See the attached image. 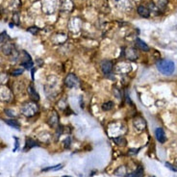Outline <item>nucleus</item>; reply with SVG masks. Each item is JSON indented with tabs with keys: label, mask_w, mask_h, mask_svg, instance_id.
Here are the masks:
<instances>
[{
	"label": "nucleus",
	"mask_w": 177,
	"mask_h": 177,
	"mask_svg": "<svg viewBox=\"0 0 177 177\" xmlns=\"http://www.w3.org/2000/svg\"><path fill=\"white\" fill-rule=\"evenodd\" d=\"M115 143L117 145H120V146H124L126 145V140L123 138V137H117V138H114L113 139Z\"/></svg>",
	"instance_id": "obj_19"
},
{
	"label": "nucleus",
	"mask_w": 177,
	"mask_h": 177,
	"mask_svg": "<svg viewBox=\"0 0 177 177\" xmlns=\"http://www.w3.org/2000/svg\"><path fill=\"white\" fill-rule=\"evenodd\" d=\"M23 66H24L25 68H27V69H30L32 66H33V62L31 61V60H29V61H26V62H23L22 64H21Z\"/></svg>",
	"instance_id": "obj_23"
},
{
	"label": "nucleus",
	"mask_w": 177,
	"mask_h": 177,
	"mask_svg": "<svg viewBox=\"0 0 177 177\" xmlns=\"http://www.w3.org/2000/svg\"><path fill=\"white\" fill-rule=\"evenodd\" d=\"M100 67H101V71L104 74H110L113 69V62L110 60H104L101 62Z\"/></svg>",
	"instance_id": "obj_7"
},
{
	"label": "nucleus",
	"mask_w": 177,
	"mask_h": 177,
	"mask_svg": "<svg viewBox=\"0 0 177 177\" xmlns=\"http://www.w3.org/2000/svg\"><path fill=\"white\" fill-rule=\"evenodd\" d=\"M64 177H68V176H64Z\"/></svg>",
	"instance_id": "obj_32"
},
{
	"label": "nucleus",
	"mask_w": 177,
	"mask_h": 177,
	"mask_svg": "<svg viewBox=\"0 0 177 177\" xmlns=\"http://www.w3.org/2000/svg\"><path fill=\"white\" fill-rule=\"evenodd\" d=\"M157 68L164 75H171L175 70V65L170 60H160L157 63Z\"/></svg>",
	"instance_id": "obj_1"
},
{
	"label": "nucleus",
	"mask_w": 177,
	"mask_h": 177,
	"mask_svg": "<svg viewBox=\"0 0 177 177\" xmlns=\"http://www.w3.org/2000/svg\"><path fill=\"white\" fill-rule=\"evenodd\" d=\"M137 12H138V14L141 17H150V12L149 10L145 7V6H139L138 9H137Z\"/></svg>",
	"instance_id": "obj_10"
},
{
	"label": "nucleus",
	"mask_w": 177,
	"mask_h": 177,
	"mask_svg": "<svg viewBox=\"0 0 177 177\" xmlns=\"http://www.w3.org/2000/svg\"><path fill=\"white\" fill-rule=\"evenodd\" d=\"M48 123L51 127L53 128H56L58 126V123H59V116L57 115L56 112H53L52 115L50 116L49 117V120H48Z\"/></svg>",
	"instance_id": "obj_11"
},
{
	"label": "nucleus",
	"mask_w": 177,
	"mask_h": 177,
	"mask_svg": "<svg viewBox=\"0 0 177 177\" xmlns=\"http://www.w3.org/2000/svg\"><path fill=\"white\" fill-rule=\"evenodd\" d=\"M125 56L127 59H130V60L134 61L138 59V53L136 51V49L134 48H127L125 50Z\"/></svg>",
	"instance_id": "obj_9"
},
{
	"label": "nucleus",
	"mask_w": 177,
	"mask_h": 177,
	"mask_svg": "<svg viewBox=\"0 0 177 177\" xmlns=\"http://www.w3.org/2000/svg\"><path fill=\"white\" fill-rule=\"evenodd\" d=\"M8 80V76L4 73H0V84H4L5 82Z\"/></svg>",
	"instance_id": "obj_26"
},
{
	"label": "nucleus",
	"mask_w": 177,
	"mask_h": 177,
	"mask_svg": "<svg viewBox=\"0 0 177 177\" xmlns=\"http://www.w3.org/2000/svg\"><path fill=\"white\" fill-rule=\"evenodd\" d=\"M138 152H139V149H130V150H129V154L134 155V154H137Z\"/></svg>",
	"instance_id": "obj_30"
},
{
	"label": "nucleus",
	"mask_w": 177,
	"mask_h": 177,
	"mask_svg": "<svg viewBox=\"0 0 177 177\" xmlns=\"http://www.w3.org/2000/svg\"><path fill=\"white\" fill-rule=\"evenodd\" d=\"M27 31L28 32H30V33H32L33 35H36L39 31H40V29L38 28V27H36V26H32V27H30V28H28L27 29Z\"/></svg>",
	"instance_id": "obj_24"
},
{
	"label": "nucleus",
	"mask_w": 177,
	"mask_h": 177,
	"mask_svg": "<svg viewBox=\"0 0 177 177\" xmlns=\"http://www.w3.org/2000/svg\"><path fill=\"white\" fill-rule=\"evenodd\" d=\"M127 173V169L125 166H121L115 171V175L116 176H126Z\"/></svg>",
	"instance_id": "obj_18"
},
{
	"label": "nucleus",
	"mask_w": 177,
	"mask_h": 177,
	"mask_svg": "<svg viewBox=\"0 0 177 177\" xmlns=\"http://www.w3.org/2000/svg\"><path fill=\"white\" fill-rule=\"evenodd\" d=\"M22 73H23V68H17V69H14L13 71L11 72V74L13 76H18Z\"/></svg>",
	"instance_id": "obj_22"
},
{
	"label": "nucleus",
	"mask_w": 177,
	"mask_h": 177,
	"mask_svg": "<svg viewBox=\"0 0 177 177\" xmlns=\"http://www.w3.org/2000/svg\"><path fill=\"white\" fill-rule=\"evenodd\" d=\"M38 112H39V107L36 104V102H27L24 105H22L21 107V114L28 117L34 116Z\"/></svg>",
	"instance_id": "obj_2"
},
{
	"label": "nucleus",
	"mask_w": 177,
	"mask_h": 177,
	"mask_svg": "<svg viewBox=\"0 0 177 177\" xmlns=\"http://www.w3.org/2000/svg\"><path fill=\"white\" fill-rule=\"evenodd\" d=\"M134 126H135V128L137 129L138 131L141 132V131L145 130L146 121H145V120L144 119V117H141V116L136 117V119L134 120Z\"/></svg>",
	"instance_id": "obj_6"
},
{
	"label": "nucleus",
	"mask_w": 177,
	"mask_h": 177,
	"mask_svg": "<svg viewBox=\"0 0 177 177\" xmlns=\"http://www.w3.org/2000/svg\"><path fill=\"white\" fill-rule=\"evenodd\" d=\"M18 18H19V14H18V13H15V14H14V17H13V19H14V21L16 22V24H19Z\"/></svg>",
	"instance_id": "obj_28"
},
{
	"label": "nucleus",
	"mask_w": 177,
	"mask_h": 177,
	"mask_svg": "<svg viewBox=\"0 0 177 177\" xmlns=\"http://www.w3.org/2000/svg\"><path fill=\"white\" fill-rule=\"evenodd\" d=\"M126 177H144V169L140 166H139L134 172L127 174Z\"/></svg>",
	"instance_id": "obj_16"
},
{
	"label": "nucleus",
	"mask_w": 177,
	"mask_h": 177,
	"mask_svg": "<svg viewBox=\"0 0 177 177\" xmlns=\"http://www.w3.org/2000/svg\"><path fill=\"white\" fill-rule=\"evenodd\" d=\"M0 49H1L2 53H4L5 55H12V53L15 50V46L10 41H7L0 43Z\"/></svg>",
	"instance_id": "obj_5"
},
{
	"label": "nucleus",
	"mask_w": 177,
	"mask_h": 177,
	"mask_svg": "<svg viewBox=\"0 0 177 177\" xmlns=\"http://www.w3.org/2000/svg\"><path fill=\"white\" fill-rule=\"evenodd\" d=\"M155 135H156V139L158 140L159 143L164 144L166 141V135H165V131L162 128H157L155 130Z\"/></svg>",
	"instance_id": "obj_8"
},
{
	"label": "nucleus",
	"mask_w": 177,
	"mask_h": 177,
	"mask_svg": "<svg viewBox=\"0 0 177 177\" xmlns=\"http://www.w3.org/2000/svg\"><path fill=\"white\" fill-rule=\"evenodd\" d=\"M27 91H28V92H29V96H31V97H32L34 100L38 101V100L40 99V97H39V94L37 93L36 90H35V88L33 87V85H32V84L28 86Z\"/></svg>",
	"instance_id": "obj_14"
},
{
	"label": "nucleus",
	"mask_w": 177,
	"mask_h": 177,
	"mask_svg": "<svg viewBox=\"0 0 177 177\" xmlns=\"http://www.w3.org/2000/svg\"><path fill=\"white\" fill-rule=\"evenodd\" d=\"M113 107H114V102L109 101V102H107V103H104V104L101 106V109H102L103 111H110V110L113 109Z\"/></svg>",
	"instance_id": "obj_21"
},
{
	"label": "nucleus",
	"mask_w": 177,
	"mask_h": 177,
	"mask_svg": "<svg viewBox=\"0 0 177 177\" xmlns=\"http://www.w3.org/2000/svg\"><path fill=\"white\" fill-rule=\"evenodd\" d=\"M63 168V166L62 165H58V166H56V167H51V168H47V169H44V170H42L43 171H46V170H60V169H62Z\"/></svg>",
	"instance_id": "obj_27"
},
{
	"label": "nucleus",
	"mask_w": 177,
	"mask_h": 177,
	"mask_svg": "<svg viewBox=\"0 0 177 177\" xmlns=\"http://www.w3.org/2000/svg\"><path fill=\"white\" fill-rule=\"evenodd\" d=\"M70 145H71V139H70V138H66V139L64 140V146H65V148H69Z\"/></svg>",
	"instance_id": "obj_25"
},
{
	"label": "nucleus",
	"mask_w": 177,
	"mask_h": 177,
	"mask_svg": "<svg viewBox=\"0 0 177 177\" xmlns=\"http://www.w3.org/2000/svg\"><path fill=\"white\" fill-rule=\"evenodd\" d=\"M136 45H137V47H138L140 50H143V51H145V52L149 51V46H148L143 40L137 39V40H136Z\"/></svg>",
	"instance_id": "obj_12"
},
{
	"label": "nucleus",
	"mask_w": 177,
	"mask_h": 177,
	"mask_svg": "<svg viewBox=\"0 0 177 177\" xmlns=\"http://www.w3.org/2000/svg\"><path fill=\"white\" fill-rule=\"evenodd\" d=\"M6 123L9 125V126H11V127H14V128H16V129H19V127H20V125H19V123L16 120H6Z\"/></svg>",
	"instance_id": "obj_20"
},
{
	"label": "nucleus",
	"mask_w": 177,
	"mask_h": 177,
	"mask_svg": "<svg viewBox=\"0 0 177 177\" xmlns=\"http://www.w3.org/2000/svg\"><path fill=\"white\" fill-rule=\"evenodd\" d=\"M175 165H176V166H177V159L175 160Z\"/></svg>",
	"instance_id": "obj_31"
},
{
	"label": "nucleus",
	"mask_w": 177,
	"mask_h": 177,
	"mask_svg": "<svg viewBox=\"0 0 177 177\" xmlns=\"http://www.w3.org/2000/svg\"><path fill=\"white\" fill-rule=\"evenodd\" d=\"M79 84V79L77 78V76L73 73H68L65 79V85L71 89V88H75L76 86H78Z\"/></svg>",
	"instance_id": "obj_4"
},
{
	"label": "nucleus",
	"mask_w": 177,
	"mask_h": 177,
	"mask_svg": "<svg viewBox=\"0 0 177 177\" xmlns=\"http://www.w3.org/2000/svg\"><path fill=\"white\" fill-rule=\"evenodd\" d=\"M57 0H43L42 9L45 14H53L57 9Z\"/></svg>",
	"instance_id": "obj_3"
},
{
	"label": "nucleus",
	"mask_w": 177,
	"mask_h": 177,
	"mask_svg": "<svg viewBox=\"0 0 177 177\" xmlns=\"http://www.w3.org/2000/svg\"><path fill=\"white\" fill-rule=\"evenodd\" d=\"M166 167H167V168H169V169H170V170H173V171H177V168L172 167L170 163H166Z\"/></svg>",
	"instance_id": "obj_29"
},
{
	"label": "nucleus",
	"mask_w": 177,
	"mask_h": 177,
	"mask_svg": "<svg viewBox=\"0 0 177 177\" xmlns=\"http://www.w3.org/2000/svg\"><path fill=\"white\" fill-rule=\"evenodd\" d=\"M116 3L121 9H129L131 7V0H115Z\"/></svg>",
	"instance_id": "obj_13"
},
{
	"label": "nucleus",
	"mask_w": 177,
	"mask_h": 177,
	"mask_svg": "<svg viewBox=\"0 0 177 177\" xmlns=\"http://www.w3.org/2000/svg\"><path fill=\"white\" fill-rule=\"evenodd\" d=\"M36 146H39V144L37 143L36 140H34L31 138H27L26 139V145H25L24 150H29V149H31L33 147H36Z\"/></svg>",
	"instance_id": "obj_15"
},
{
	"label": "nucleus",
	"mask_w": 177,
	"mask_h": 177,
	"mask_svg": "<svg viewBox=\"0 0 177 177\" xmlns=\"http://www.w3.org/2000/svg\"><path fill=\"white\" fill-rule=\"evenodd\" d=\"M149 12H150V14L151 13H153L154 15H159L160 14V9H159V7L157 6V4H155V3H153V2H150L149 3Z\"/></svg>",
	"instance_id": "obj_17"
}]
</instances>
